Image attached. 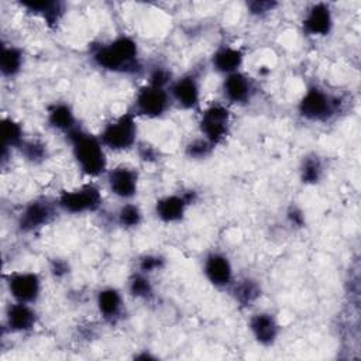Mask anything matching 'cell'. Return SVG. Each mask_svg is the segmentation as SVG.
Wrapping results in <instances>:
<instances>
[{"instance_id":"obj_1","label":"cell","mask_w":361,"mask_h":361,"mask_svg":"<svg viewBox=\"0 0 361 361\" xmlns=\"http://www.w3.org/2000/svg\"><path fill=\"white\" fill-rule=\"evenodd\" d=\"M89 58L102 71L118 75H138L144 71L137 41L128 34H118L111 39L92 44Z\"/></svg>"},{"instance_id":"obj_2","label":"cell","mask_w":361,"mask_h":361,"mask_svg":"<svg viewBox=\"0 0 361 361\" xmlns=\"http://www.w3.org/2000/svg\"><path fill=\"white\" fill-rule=\"evenodd\" d=\"M71 145V154L78 169L87 178L104 176L109 169L107 149L99 135L89 133L82 126L66 135Z\"/></svg>"},{"instance_id":"obj_3","label":"cell","mask_w":361,"mask_h":361,"mask_svg":"<svg viewBox=\"0 0 361 361\" xmlns=\"http://www.w3.org/2000/svg\"><path fill=\"white\" fill-rule=\"evenodd\" d=\"M344 110V100L320 85H310L300 96L296 111L309 123L324 124L334 120Z\"/></svg>"},{"instance_id":"obj_4","label":"cell","mask_w":361,"mask_h":361,"mask_svg":"<svg viewBox=\"0 0 361 361\" xmlns=\"http://www.w3.org/2000/svg\"><path fill=\"white\" fill-rule=\"evenodd\" d=\"M137 116L128 109L127 111L110 118L97 134L107 151L126 152L138 144Z\"/></svg>"},{"instance_id":"obj_5","label":"cell","mask_w":361,"mask_h":361,"mask_svg":"<svg viewBox=\"0 0 361 361\" xmlns=\"http://www.w3.org/2000/svg\"><path fill=\"white\" fill-rule=\"evenodd\" d=\"M55 200L59 212L80 216L96 213L103 204V195L96 183L87 182L80 186L62 190Z\"/></svg>"},{"instance_id":"obj_6","label":"cell","mask_w":361,"mask_h":361,"mask_svg":"<svg viewBox=\"0 0 361 361\" xmlns=\"http://www.w3.org/2000/svg\"><path fill=\"white\" fill-rule=\"evenodd\" d=\"M199 133L214 147L221 145L231 131V110L224 102H213L199 111Z\"/></svg>"},{"instance_id":"obj_7","label":"cell","mask_w":361,"mask_h":361,"mask_svg":"<svg viewBox=\"0 0 361 361\" xmlns=\"http://www.w3.org/2000/svg\"><path fill=\"white\" fill-rule=\"evenodd\" d=\"M59 209L55 199L39 196L27 202L17 216V228L23 234L35 233L49 226L58 216Z\"/></svg>"},{"instance_id":"obj_8","label":"cell","mask_w":361,"mask_h":361,"mask_svg":"<svg viewBox=\"0 0 361 361\" xmlns=\"http://www.w3.org/2000/svg\"><path fill=\"white\" fill-rule=\"evenodd\" d=\"M172 106L173 104H172L168 89L154 86L145 82L135 92L130 110L137 117L155 120V118L164 117Z\"/></svg>"},{"instance_id":"obj_9","label":"cell","mask_w":361,"mask_h":361,"mask_svg":"<svg viewBox=\"0 0 361 361\" xmlns=\"http://www.w3.org/2000/svg\"><path fill=\"white\" fill-rule=\"evenodd\" d=\"M172 104L185 111L202 110V83L195 72L183 73L172 80L168 87Z\"/></svg>"},{"instance_id":"obj_10","label":"cell","mask_w":361,"mask_h":361,"mask_svg":"<svg viewBox=\"0 0 361 361\" xmlns=\"http://www.w3.org/2000/svg\"><path fill=\"white\" fill-rule=\"evenodd\" d=\"M196 200L197 192L193 189L164 195L155 200L154 214L164 224H176L185 219L188 209Z\"/></svg>"},{"instance_id":"obj_11","label":"cell","mask_w":361,"mask_h":361,"mask_svg":"<svg viewBox=\"0 0 361 361\" xmlns=\"http://www.w3.org/2000/svg\"><path fill=\"white\" fill-rule=\"evenodd\" d=\"M6 288L14 302L34 305L42 293V279L34 271H13L4 276Z\"/></svg>"},{"instance_id":"obj_12","label":"cell","mask_w":361,"mask_h":361,"mask_svg":"<svg viewBox=\"0 0 361 361\" xmlns=\"http://www.w3.org/2000/svg\"><path fill=\"white\" fill-rule=\"evenodd\" d=\"M104 179L109 192L123 202L133 200L138 193L140 172L131 165L120 164L109 168Z\"/></svg>"},{"instance_id":"obj_13","label":"cell","mask_w":361,"mask_h":361,"mask_svg":"<svg viewBox=\"0 0 361 361\" xmlns=\"http://www.w3.org/2000/svg\"><path fill=\"white\" fill-rule=\"evenodd\" d=\"M220 92L228 106H247L257 94L255 80L243 71L223 76Z\"/></svg>"},{"instance_id":"obj_14","label":"cell","mask_w":361,"mask_h":361,"mask_svg":"<svg viewBox=\"0 0 361 361\" xmlns=\"http://www.w3.org/2000/svg\"><path fill=\"white\" fill-rule=\"evenodd\" d=\"M202 271L206 281L217 289L228 290L235 279L231 259L220 250H212L204 255Z\"/></svg>"},{"instance_id":"obj_15","label":"cell","mask_w":361,"mask_h":361,"mask_svg":"<svg viewBox=\"0 0 361 361\" xmlns=\"http://www.w3.org/2000/svg\"><path fill=\"white\" fill-rule=\"evenodd\" d=\"M302 31L307 37H327L334 27V16L327 3L317 1L310 4L302 17Z\"/></svg>"},{"instance_id":"obj_16","label":"cell","mask_w":361,"mask_h":361,"mask_svg":"<svg viewBox=\"0 0 361 361\" xmlns=\"http://www.w3.org/2000/svg\"><path fill=\"white\" fill-rule=\"evenodd\" d=\"M247 326L254 341L262 347H272L281 334V324L276 316L267 310L252 313Z\"/></svg>"},{"instance_id":"obj_17","label":"cell","mask_w":361,"mask_h":361,"mask_svg":"<svg viewBox=\"0 0 361 361\" xmlns=\"http://www.w3.org/2000/svg\"><path fill=\"white\" fill-rule=\"evenodd\" d=\"M94 305L99 316L107 324H117L124 316V298L120 289L116 286H103L96 292Z\"/></svg>"},{"instance_id":"obj_18","label":"cell","mask_w":361,"mask_h":361,"mask_svg":"<svg viewBox=\"0 0 361 361\" xmlns=\"http://www.w3.org/2000/svg\"><path fill=\"white\" fill-rule=\"evenodd\" d=\"M38 324V313L34 305L11 302L4 312V327L14 334L31 333Z\"/></svg>"},{"instance_id":"obj_19","label":"cell","mask_w":361,"mask_h":361,"mask_svg":"<svg viewBox=\"0 0 361 361\" xmlns=\"http://www.w3.org/2000/svg\"><path fill=\"white\" fill-rule=\"evenodd\" d=\"M245 52L240 47L224 44L217 47L210 56V66L221 76L241 71Z\"/></svg>"},{"instance_id":"obj_20","label":"cell","mask_w":361,"mask_h":361,"mask_svg":"<svg viewBox=\"0 0 361 361\" xmlns=\"http://www.w3.org/2000/svg\"><path fill=\"white\" fill-rule=\"evenodd\" d=\"M45 120H47V124L52 130L63 134L65 137L80 127L72 106L66 102H54V103H51L47 107Z\"/></svg>"},{"instance_id":"obj_21","label":"cell","mask_w":361,"mask_h":361,"mask_svg":"<svg viewBox=\"0 0 361 361\" xmlns=\"http://www.w3.org/2000/svg\"><path fill=\"white\" fill-rule=\"evenodd\" d=\"M228 292L237 306L243 309H250L261 299L262 286L255 278L243 276L234 279V282L228 288Z\"/></svg>"},{"instance_id":"obj_22","label":"cell","mask_w":361,"mask_h":361,"mask_svg":"<svg viewBox=\"0 0 361 361\" xmlns=\"http://www.w3.org/2000/svg\"><path fill=\"white\" fill-rule=\"evenodd\" d=\"M20 6L25 8L28 13L38 16L44 21V24L51 28L56 27L65 14V4L54 0L20 1Z\"/></svg>"},{"instance_id":"obj_23","label":"cell","mask_w":361,"mask_h":361,"mask_svg":"<svg viewBox=\"0 0 361 361\" xmlns=\"http://www.w3.org/2000/svg\"><path fill=\"white\" fill-rule=\"evenodd\" d=\"M24 66V52L14 44H3L0 54V73L4 79H14Z\"/></svg>"},{"instance_id":"obj_24","label":"cell","mask_w":361,"mask_h":361,"mask_svg":"<svg viewBox=\"0 0 361 361\" xmlns=\"http://www.w3.org/2000/svg\"><path fill=\"white\" fill-rule=\"evenodd\" d=\"M1 133H3V151H1V164H6L8 152L17 149L21 142L27 138L24 134V127L20 121L13 117H3L1 120Z\"/></svg>"},{"instance_id":"obj_25","label":"cell","mask_w":361,"mask_h":361,"mask_svg":"<svg viewBox=\"0 0 361 361\" xmlns=\"http://www.w3.org/2000/svg\"><path fill=\"white\" fill-rule=\"evenodd\" d=\"M298 172H299V179L303 185H310V186L317 185L323 179L326 172L324 162L322 157L316 152L306 154L300 159Z\"/></svg>"},{"instance_id":"obj_26","label":"cell","mask_w":361,"mask_h":361,"mask_svg":"<svg viewBox=\"0 0 361 361\" xmlns=\"http://www.w3.org/2000/svg\"><path fill=\"white\" fill-rule=\"evenodd\" d=\"M127 293L141 302H152L155 299V286L149 275L134 271L127 279Z\"/></svg>"},{"instance_id":"obj_27","label":"cell","mask_w":361,"mask_h":361,"mask_svg":"<svg viewBox=\"0 0 361 361\" xmlns=\"http://www.w3.org/2000/svg\"><path fill=\"white\" fill-rule=\"evenodd\" d=\"M142 219H144V213L141 207L131 200L123 202V204L114 213L116 224L124 230H134L140 227L142 223Z\"/></svg>"},{"instance_id":"obj_28","label":"cell","mask_w":361,"mask_h":361,"mask_svg":"<svg viewBox=\"0 0 361 361\" xmlns=\"http://www.w3.org/2000/svg\"><path fill=\"white\" fill-rule=\"evenodd\" d=\"M24 161L31 165H39L45 162L49 157L48 145L39 138H25L21 145L17 148Z\"/></svg>"},{"instance_id":"obj_29","label":"cell","mask_w":361,"mask_h":361,"mask_svg":"<svg viewBox=\"0 0 361 361\" xmlns=\"http://www.w3.org/2000/svg\"><path fill=\"white\" fill-rule=\"evenodd\" d=\"M214 149L216 147L200 134L199 137H195L185 144V155L193 161L207 159L209 157H212Z\"/></svg>"},{"instance_id":"obj_30","label":"cell","mask_w":361,"mask_h":361,"mask_svg":"<svg viewBox=\"0 0 361 361\" xmlns=\"http://www.w3.org/2000/svg\"><path fill=\"white\" fill-rule=\"evenodd\" d=\"M166 267V258L158 252H145L137 258L135 271L152 276Z\"/></svg>"},{"instance_id":"obj_31","label":"cell","mask_w":361,"mask_h":361,"mask_svg":"<svg viewBox=\"0 0 361 361\" xmlns=\"http://www.w3.org/2000/svg\"><path fill=\"white\" fill-rule=\"evenodd\" d=\"M173 79H175V76L172 75L171 69L161 63L152 65L147 73V83H151V85L159 86V87H165V89L169 87V85L172 83Z\"/></svg>"},{"instance_id":"obj_32","label":"cell","mask_w":361,"mask_h":361,"mask_svg":"<svg viewBox=\"0 0 361 361\" xmlns=\"http://www.w3.org/2000/svg\"><path fill=\"white\" fill-rule=\"evenodd\" d=\"M278 7L276 1H267V0H254L247 3L248 14L255 18H262L272 13Z\"/></svg>"},{"instance_id":"obj_33","label":"cell","mask_w":361,"mask_h":361,"mask_svg":"<svg viewBox=\"0 0 361 361\" xmlns=\"http://www.w3.org/2000/svg\"><path fill=\"white\" fill-rule=\"evenodd\" d=\"M48 269L54 279H63L71 272V265L65 258L55 257L49 261Z\"/></svg>"},{"instance_id":"obj_34","label":"cell","mask_w":361,"mask_h":361,"mask_svg":"<svg viewBox=\"0 0 361 361\" xmlns=\"http://www.w3.org/2000/svg\"><path fill=\"white\" fill-rule=\"evenodd\" d=\"M286 221L289 223V226H292L293 228H302L306 224V217H305V212L298 206V204H290L286 209Z\"/></svg>"},{"instance_id":"obj_35","label":"cell","mask_w":361,"mask_h":361,"mask_svg":"<svg viewBox=\"0 0 361 361\" xmlns=\"http://www.w3.org/2000/svg\"><path fill=\"white\" fill-rule=\"evenodd\" d=\"M137 151H138V157L141 161L152 164L158 161V151L149 145V144H137Z\"/></svg>"},{"instance_id":"obj_36","label":"cell","mask_w":361,"mask_h":361,"mask_svg":"<svg viewBox=\"0 0 361 361\" xmlns=\"http://www.w3.org/2000/svg\"><path fill=\"white\" fill-rule=\"evenodd\" d=\"M134 360H141V361H145V360H157V355H154V354L149 353V351L142 350V351H140L138 354L134 355Z\"/></svg>"}]
</instances>
